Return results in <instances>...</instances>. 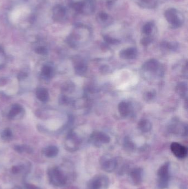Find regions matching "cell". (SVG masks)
<instances>
[{"label":"cell","mask_w":188,"mask_h":189,"mask_svg":"<svg viewBox=\"0 0 188 189\" xmlns=\"http://www.w3.org/2000/svg\"><path fill=\"white\" fill-rule=\"evenodd\" d=\"M109 186V179L103 174L96 175L87 184L88 189H108Z\"/></svg>","instance_id":"6da1fadb"},{"label":"cell","mask_w":188,"mask_h":189,"mask_svg":"<svg viewBox=\"0 0 188 189\" xmlns=\"http://www.w3.org/2000/svg\"><path fill=\"white\" fill-rule=\"evenodd\" d=\"M169 163H165L161 166L157 172L158 176L157 185L159 189L167 188L169 182Z\"/></svg>","instance_id":"7a4b0ae2"},{"label":"cell","mask_w":188,"mask_h":189,"mask_svg":"<svg viewBox=\"0 0 188 189\" xmlns=\"http://www.w3.org/2000/svg\"><path fill=\"white\" fill-rule=\"evenodd\" d=\"M101 169L105 172L112 173L118 167V160L115 158L109 155L103 156L100 159Z\"/></svg>","instance_id":"3957f363"},{"label":"cell","mask_w":188,"mask_h":189,"mask_svg":"<svg viewBox=\"0 0 188 189\" xmlns=\"http://www.w3.org/2000/svg\"><path fill=\"white\" fill-rule=\"evenodd\" d=\"M110 137L108 134L99 131L93 132L90 136L91 142L93 145L98 147L110 143Z\"/></svg>","instance_id":"277c9868"},{"label":"cell","mask_w":188,"mask_h":189,"mask_svg":"<svg viewBox=\"0 0 188 189\" xmlns=\"http://www.w3.org/2000/svg\"><path fill=\"white\" fill-rule=\"evenodd\" d=\"M142 67L144 71L156 75L160 74L159 72L161 68L159 61L154 59H151L146 61Z\"/></svg>","instance_id":"5b68a950"},{"label":"cell","mask_w":188,"mask_h":189,"mask_svg":"<svg viewBox=\"0 0 188 189\" xmlns=\"http://www.w3.org/2000/svg\"><path fill=\"white\" fill-rule=\"evenodd\" d=\"M171 150L174 155L178 159H184L188 155L187 148L179 143H172L171 145Z\"/></svg>","instance_id":"8992f818"},{"label":"cell","mask_w":188,"mask_h":189,"mask_svg":"<svg viewBox=\"0 0 188 189\" xmlns=\"http://www.w3.org/2000/svg\"><path fill=\"white\" fill-rule=\"evenodd\" d=\"M51 181L56 186H63L67 181L66 176L59 169H54L50 175Z\"/></svg>","instance_id":"52a82bcc"},{"label":"cell","mask_w":188,"mask_h":189,"mask_svg":"<svg viewBox=\"0 0 188 189\" xmlns=\"http://www.w3.org/2000/svg\"><path fill=\"white\" fill-rule=\"evenodd\" d=\"M129 177L131 183L133 185H140L143 180V169L141 168H133L130 172Z\"/></svg>","instance_id":"ba28073f"},{"label":"cell","mask_w":188,"mask_h":189,"mask_svg":"<svg viewBox=\"0 0 188 189\" xmlns=\"http://www.w3.org/2000/svg\"><path fill=\"white\" fill-rule=\"evenodd\" d=\"M119 56L120 58L125 60L134 59L137 56V51L135 48H128L122 50L119 53Z\"/></svg>","instance_id":"9c48e42d"},{"label":"cell","mask_w":188,"mask_h":189,"mask_svg":"<svg viewBox=\"0 0 188 189\" xmlns=\"http://www.w3.org/2000/svg\"><path fill=\"white\" fill-rule=\"evenodd\" d=\"M68 140H69V143L67 147L69 151H77L80 144V142L78 137L76 136V134L73 133L69 134Z\"/></svg>","instance_id":"30bf717a"},{"label":"cell","mask_w":188,"mask_h":189,"mask_svg":"<svg viewBox=\"0 0 188 189\" xmlns=\"http://www.w3.org/2000/svg\"><path fill=\"white\" fill-rule=\"evenodd\" d=\"M131 106L129 103L122 101L118 105V111L120 116L123 117H127L130 114Z\"/></svg>","instance_id":"8fae6325"},{"label":"cell","mask_w":188,"mask_h":189,"mask_svg":"<svg viewBox=\"0 0 188 189\" xmlns=\"http://www.w3.org/2000/svg\"><path fill=\"white\" fill-rule=\"evenodd\" d=\"M87 64L83 60H77L75 64V69L76 73L79 75H83L87 72Z\"/></svg>","instance_id":"7c38bea8"},{"label":"cell","mask_w":188,"mask_h":189,"mask_svg":"<svg viewBox=\"0 0 188 189\" xmlns=\"http://www.w3.org/2000/svg\"><path fill=\"white\" fill-rule=\"evenodd\" d=\"M137 126L139 130L143 133L149 132L152 127L150 121L147 119H142L139 121Z\"/></svg>","instance_id":"4fadbf2b"},{"label":"cell","mask_w":188,"mask_h":189,"mask_svg":"<svg viewBox=\"0 0 188 189\" xmlns=\"http://www.w3.org/2000/svg\"><path fill=\"white\" fill-rule=\"evenodd\" d=\"M176 91L177 93L182 97H185L187 95V91H188V86L187 84L184 82H181L178 83L176 88Z\"/></svg>","instance_id":"5bb4252c"},{"label":"cell","mask_w":188,"mask_h":189,"mask_svg":"<svg viewBox=\"0 0 188 189\" xmlns=\"http://www.w3.org/2000/svg\"><path fill=\"white\" fill-rule=\"evenodd\" d=\"M37 96L40 101L45 102L48 100L49 97V94L46 89H40L37 92Z\"/></svg>","instance_id":"9a60e30c"},{"label":"cell","mask_w":188,"mask_h":189,"mask_svg":"<svg viewBox=\"0 0 188 189\" xmlns=\"http://www.w3.org/2000/svg\"><path fill=\"white\" fill-rule=\"evenodd\" d=\"M26 12V10L24 9H15L11 14V20L12 22H16L20 17L22 12Z\"/></svg>","instance_id":"2e32d148"},{"label":"cell","mask_w":188,"mask_h":189,"mask_svg":"<svg viewBox=\"0 0 188 189\" xmlns=\"http://www.w3.org/2000/svg\"><path fill=\"white\" fill-rule=\"evenodd\" d=\"M59 152V149L55 146H51L46 149L45 155L48 157H54L57 155Z\"/></svg>","instance_id":"e0dca14e"},{"label":"cell","mask_w":188,"mask_h":189,"mask_svg":"<svg viewBox=\"0 0 188 189\" xmlns=\"http://www.w3.org/2000/svg\"><path fill=\"white\" fill-rule=\"evenodd\" d=\"M21 110H22V108L20 105H15L12 107L11 111H9V118H13L19 114Z\"/></svg>","instance_id":"ac0fdd59"},{"label":"cell","mask_w":188,"mask_h":189,"mask_svg":"<svg viewBox=\"0 0 188 189\" xmlns=\"http://www.w3.org/2000/svg\"><path fill=\"white\" fill-rule=\"evenodd\" d=\"M156 95V93L154 91H147L144 94V99L146 101L148 102L154 99Z\"/></svg>","instance_id":"d6986e66"},{"label":"cell","mask_w":188,"mask_h":189,"mask_svg":"<svg viewBox=\"0 0 188 189\" xmlns=\"http://www.w3.org/2000/svg\"><path fill=\"white\" fill-rule=\"evenodd\" d=\"M52 72L51 69L48 66H45L42 69V73L44 75L49 76Z\"/></svg>","instance_id":"ffe728a7"},{"label":"cell","mask_w":188,"mask_h":189,"mask_svg":"<svg viewBox=\"0 0 188 189\" xmlns=\"http://www.w3.org/2000/svg\"><path fill=\"white\" fill-rule=\"evenodd\" d=\"M3 135L5 136V137L6 138H9V137H11L12 132L11 130L9 129H6L4 132H3Z\"/></svg>","instance_id":"44dd1931"},{"label":"cell","mask_w":188,"mask_h":189,"mask_svg":"<svg viewBox=\"0 0 188 189\" xmlns=\"http://www.w3.org/2000/svg\"><path fill=\"white\" fill-rule=\"evenodd\" d=\"M7 81L6 80L4 79H0V85L1 86H3L5 84H6Z\"/></svg>","instance_id":"7402d4cb"},{"label":"cell","mask_w":188,"mask_h":189,"mask_svg":"<svg viewBox=\"0 0 188 189\" xmlns=\"http://www.w3.org/2000/svg\"><path fill=\"white\" fill-rule=\"evenodd\" d=\"M27 75L24 73H21L20 74H19V78H26V76Z\"/></svg>","instance_id":"603a6c76"},{"label":"cell","mask_w":188,"mask_h":189,"mask_svg":"<svg viewBox=\"0 0 188 189\" xmlns=\"http://www.w3.org/2000/svg\"><path fill=\"white\" fill-rule=\"evenodd\" d=\"M37 53H39V54H44L45 51H44V50L39 49H38V50H37Z\"/></svg>","instance_id":"cb8c5ba5"}]
</instances>
